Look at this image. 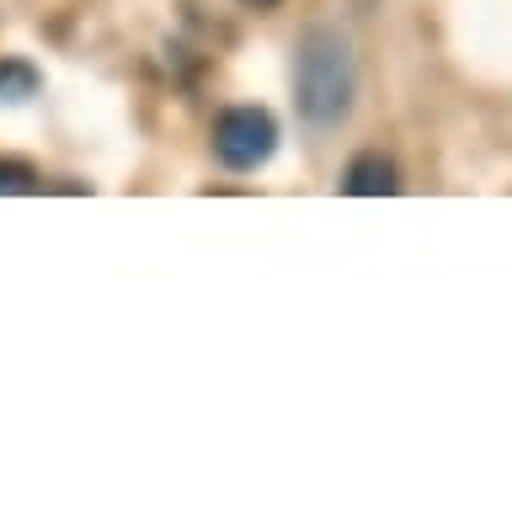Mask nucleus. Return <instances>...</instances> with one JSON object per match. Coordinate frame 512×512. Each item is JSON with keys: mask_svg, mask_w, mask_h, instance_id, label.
<instances>
[{"mask_svg": "<svg viewBox=\"0 0 512 512\" xmlns=\"http://www.w3.org/2000/svg\"><path fill=\"white\" fill-rule=\"evenodd\" d=\"M358 96V54H352L347 32L310 27L294 48V102L310 128H336L352 112Z\"/></svg>", "mask_w": 512, "mask_h": 512, "instance_id": "obj_1", "label": "nucleus"}, {"mask_svg": "<svg viewBox=\"0 0 512 512\" xmlns=\"http://www.w3.org/2000/svg\"><path fill=\"white\" fill-rule=\"evenodd\" d=\"M214 160L230 171H256L267 166L272 150H278V118H272L267 107H224L214 118Z\"/></svg>", "mask_w": 512, "mask_h": 512, "instance_id": "obj_2", "label": "nucleus"}, {"mask_svg": "<svg viewBox=\"0 0 512 512\" xmlns=\"http://www.w3.org/2000/svg\"><path fill=\"white\" fill-rule=\"evenodd\" d=\"M342 192H352V198H390V192H400V171L390 155L379 150H363L347 160L342 171Z\"/></svg>", "mask_w": 512, "mask_h": 512, "instance_id": "obj_3", "label": "nucleus"}, {"mask_svg": "<svg viewBox=\"0 0 512 512\" xmlns=\"http://www.w3.org/2000/svg\"><path fill=\"white\" fill-rule=\"evenodd\" d=\"M38 86H43L38 64L16 59V54H0V102H32Z\"/></svg>", "mask_w": 512, "mask_h": 512, "instance_id": "obj_4", "label": "nucleus"}, {"mask_svg": "<svg viewBox=\"0 0 512 512\" xmlns=\"http://www.w3.org/2000/svg\"><path fill=\"white\" fill-rule=\"evenodd\" d=\"M16 192H43V171L27 160H0V198H16Z\"/></svg>", "mask_w": 512, "mask_h": 512, "instance_id": "obj_5", "label": "nucleus"}, {"mask_svg": "<svg viewBox=\"0 0 512 512\" xmlns=\"http://www.w3.org/2000/svg\"><path fill=\"white\" fill-rule=\"evenodd\" d=\"M240 6H251V11H267V6H278V0H240Z\"/></svg>", "mask_w": 512, "mask_h": 512, "instance_id": "obj_6", "label": "nucleus"}]
</instances>
